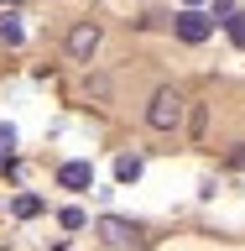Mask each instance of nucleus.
<instances>
[{"label":"nucleus","instance_id":"6e6552de","mask_svg":"<svg viewBox=\"0 0 245 251\" xmlns=\"http://www.w3.org/2000/svg\"><path fill=\"white\" fill-rule=\"evenodd\" d=\"M115 178H120V183H136V178H141V157H136V152H125L120 162H115Z\"/></svg>","mask_w":245,"mask_h":251},{"label":"nucleus","instance_id":"39448f33","mask_svg":"<svg viewBox=\"0 0 245 251\" xmlns=\"http://www.w3.org/2000/svg\"><path fill=\"white\" fill-rule=\"evenodd\" d=\"M58 183L63 188H89L94 183V168H89V162H63V168H58Z\"/></svg>","mask_w":245,"mask_h":251},{"label":"nucleus","instance_id":"20e7f679","mask_svg":"<svg viewBox=\"0 0 245 251\" xmlns=\"http://www.w3.org/2000/svg\"><path fill=\"white\" fill-rule=\"evenodd\" d=\"M94 47H99V26H94V21H78V26L68 31V58H73V63H89Z\"/></svg>","mask_w":245,"mask_h":251},{"label":"nucleus","instance_id":"9d476101","mask_svg":"<svg viewBox=\"0 0 245 251\" xmlns=\"http://www.w3.org/2000/svg\"><path fill=\"white\" fill-rule=\"evenodd\" d=\"M11 147H16V131H11V126H0V157H11Z\"/></svg>","mask_w":245,"mask_h":251},{"label":"nucleus","instance_id":"9b49d317","mask_svg":"<svg viewBox=\"0 0 245 251\" xmlns=\"http://www.w3.org/2000/svg\"><path fill=\"white\" fill-rule=\"evenodd\" d=\"M183 5H203V0H183Z\"/></svg>","mask_w":245,"mask_h":251},{"label":"nucleus","instance_id":"f8f14e48","mask_svg":"<svg viewBox=\"0 0 245 251\" xmlns=\"http://www.w3.org/2000/svg\"><path fill=\"white\" fill-rule=\"evenodd\" d=\"M0 5H16V0H0Z\"/></svg>","mask_w":245,"mask_h":251},{"label":"nucleus","instance_id":"423d86ee","mask_svg":"<svg viewBox=\"0 0 245 251\" xmlns=\"http://www.w3.org/2000/svg\"><path fill=\"white\" fill-rule=\"evenodd\" d=\"M0 42H5V47H21V42H26V31H21V16H16V11H0Z\"/></svg>","mask_w":245,"mask_h":251},{"label":"nucleus","instance_id":"1a4fd4ad","mask_svg":"<svg viewBox=\"0 0 245 251\" xmlns=\"http://www.w3.org/2000/svg\"><path fill=\"white\" fill-rule=\"evenodd\" d=\"M224 31H230V42H235V47H245V11L224 16Z\"/></svg>","mask_w":245,"mask_h":251},{"label":"nucleus","instance_id":"f03ea898","mask_svg":"<svg viewBox=\"0 0 245 251\" xmlns=\"http://www.w3.org/2000/svg\"><path fill=\"white\" fill-rule=\"evenodd\" d=\"M94 230H99V241H105V246H115V251H141V246H146L141 225H136V220H120V215H105Z\"/></svg>","mask_w":245,"mask_h":251},{"label":"nucleus","instance_id":"7ed1b4c3","mask_svg":"<svg viewBox=\"0 0 245 251\" xmlns=\"http://www.w3.org/2000/svg\"><path fill=\"white\" fill-rule=\"evenodd\" d=\"M172 31H178L188 47H199V42H209V31H214V16H203L199 5H188L183 16H172Z\"/></svg>","mask_w":245,"mask_h":251},{"label":"nucleus","instance_id":"f257e3e1","mask_svg":"<svg viewBox=\"0 0 245 251\" xmlns=\"http://www.w3.org/2000/svg\"><path fill=\"white\" fill-rule=\"evenodd\" d=\"M183 115H188V100H183V89H172V84H162V89L152 94V105H146V126H152V131H178Z\"/></svg>","mask_w":245,"mask_h":251},{"label":"nucleus","instance_id":"0eeeda50","mask_svg":"<svg viewBox=\"0 0 245 251\" xmlns=\"http://www.w3.org/2000/svg\"><path fill=\"white\" fill-rule=\"evenodd\" d=\"M11 215L16 220H37V215H42V199H37V194H16V199H11Z\"/></svg>","mask_w":245,"mask_h":251}]
</instances>
